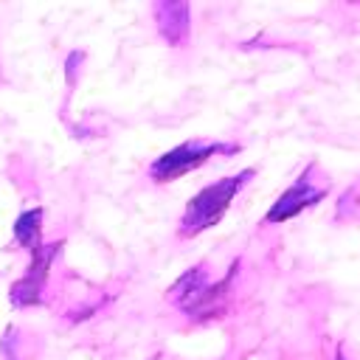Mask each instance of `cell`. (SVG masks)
<instances>
[{"mask_svg":"<svg viewBox=\"0 0 360 360\" xmlns=\"http://www.w3.org/2000/svg\"><path fill=\"white\" fill-rule=\"evenodd\" d=\"M158 34L169 45H183L188 39V6L186 3H158L155 6Z\"/></svg>","mask_w":360,"mask_h":360,"instance_id":"6","label":"cell"},{"mask_svg":"<svg viewBox=\"0 0 360 360\" xmlns=\"http://www.w3.org/2000/svg\"><path fill=\"white\" fill-rule=\"evenodd\" d=\"M42 208H31V211H22L20 217H17V222H14V239L31 253V250H37L42 242H39V236H42Z\"/></svg>","mask_w":360,"mask_h":360,"instance_id":"7","label":"cell"},{"mask_svg":"<svg viewBox=\"0 0 360 360\" xmlns=\"http://www.w3.org/2000/svg\"><path fill=\"white\" fill-rule=\"evenodd\" d=\"M335 219H360V183H354V186L338 200Z\"/></svg>","mask_w":360,"mask_h":360,"instance_id":"8","label":"cell"},{"mask_svg":"<svg viewBox=\"0 0 360 360\" xmlns=\"http://www.w3.org/2000/svg\"><path fill=\"white\" fill-rule=\"evenodd\" d=\"M253 174H256L253 169H242V172L233 174V177H222V180H217V183L200 188V191L188 200V205H186V211H183V217H180V236L188 239V236H197V233L214 228V225L222 219V214L231 208L233 197L245 188V183H248Z\"/></svg>","mask_w":360,"mask_h":360,"instance_id":"1","label":"cell"},{"mask_svg":"<svg viewBox=\"0 0 360 360\" xmlns=\"http://www.w3.org/2000/svg\"><path fill=\"white\" fill-rule=\"evenodd\" d=\"M236 152H239V143H225V141H186V143L163 152L158 160H152L149 177L155 183H169V180H177L183 174L200 169L214 155H236Z\"/></svg>","mask_w":360,"mask_h":360,"instance_id":"3","label":"cell"},{"mask_svg":"<svg viewBox=\"0 0 360 360\" xmlns=\"http://www.w3.org/2000/svg\"><path fill=\"white\" fill-rule=\"evenodd\" d=\"M315 163H309L301 174H298V180L270 205V211L264 214V222H270V225H278V222H287V219H292V217H298L301 211H307V208H312V205H318L323 197H326V191H329V183H323V180H315L312 174H315Z\"/></svg>","mask_w":360,"mask_h":360,"instance_id":"4","label":"cell"},{"mask_svg":"<svg viewBox=\"0 0 360 360\" xmlns=\"http://www.w3.org/2000/svg\"><path fill=\"white\" fill-rule=\"evenodd\" d=\"M59 248L62 245L56 242V245H39L37 250H31V264H28L25 276L11 287V304L14 307H31V304L42 301V287H45L51 262L59 253Z\"/></svg>","mask_w":360,"mask_h":360,"instance_id":"5","label":"cell"},{"mask_svg":"<svg viewBox=\"0 0 360 360\" xmlns=\"http://www.w3.org/2000/svg\"><path fill=\"white\" fill-rule=\"evenodd\" d=\"M335 360H346V357H343V354H340V352H338V354H335Z\"/></svg>","mask_w":360,"mask_h":360,"instance_id":"9","label":"cell"},{"mask_svg":"<svg viewBox=\"0 0 360 360\" xmlns=\"http://www.w3.org/2000/svg\"><path fill=\"white\" fill-rule=\"evenodd\" d=\"M236 267H239V262H233L228 278H222L217 284L208 281L202 267H191L183 278H177L169 287V301L174 307H180L191 321H205V318H211L222 309V298L231 287V278L236 276Z\"/></svg>","mask_w":360,"mask_h":360,"instance_id":"2","label":"cell"}]
</instances>
